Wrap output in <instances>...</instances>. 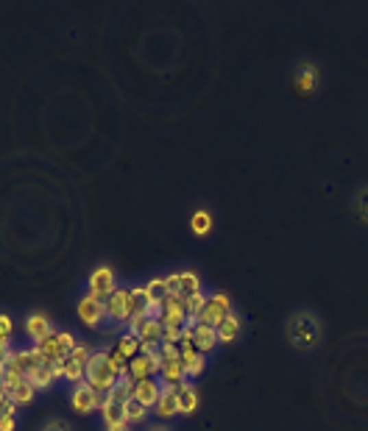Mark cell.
Wrapping results in <instances>:
<instances>
[{"mask_svg": "<svg viewBox=\"0 0 368 431\" xmlns=\"http://www.w3.org/2000/svg\"><path fill=\"white\" fill-rule=\"evenodd\" d=\"M162 339L165 342H182V328L179 326H165V331H162Z\"/></svg>", "mask_w": 368, "mask_h": 431, "instance_id": "37", "label": "cell"}, {"mask_svg": "<svg viewBox=\"0 0 368 431\" xmlns=\"http://www.w3.org/2000/svg\"><path fill=\"white\" fill-rule=\"evenodd\" d=\"M179 278H182V298L193 295V292H201V278H198L195 270H179Z\"/></svg>", "mask_w": 368, "mask_h": 431, "instance_id": "27", "label": "cell"}, {"mask_svg": "<svg viewBox=\"0 0 368 431\" xmlns=\"http://www.w3.org/2000/svg\"><path fill=\"white\" fill-rule=\"evenodd\" d=\"M315 86H318V67L312 62H302L296 67V73H293V90L302 98H307V95L315 92Z\"/></svg>", "mask_w": 368, "mask_h": 431, "instance_id": "10", "label": "cell"}, {"mask_svg": "<svg viewBox=\"0 0 368 431\" xmlns=\"http://www.w3.org/2000/svg\"><path fill=\"white\" fill-rule=\"evenodd\" d=\"M207 298H210V295L204 292V289H201V292H193V295H184V306H187V312H190V315H201V309L207 306Z\"/></svg>", "mask_w": 368, "mask_h": 431, "instance_id": "29", "label": "cell"}, {"mask_svg": "<svg viewBox=\"0 0 368 431\" xmlns=\"http://www.w3.org/2000/svg\"><path fill=\"white\" fill-rule=\"evenodd\" d=\"M106 431H129V426H106Z\"/></svg>", "mask_w": 368, "mask_h": 431, "instance_id": "43", "label": "cell"}, {"mask_svg": "<svg viewBox=\"0 0 368 431\" xmlns=\"http://www.w3.org/2000/svg\"><path fill=\"white\" fill-rule=\"evenodd\" d=\"M123 406H126V417H129V423H143V420L148 417V409H145L137 398H129Z\"/></svg>", "mask_w": 368, "mask_h": 431, "instance_id": "30", "label": "cell"}, {"mask_svg": "<svg viewBox=\"0 0 368 431\" xmlns=\"http://www.w3.org/2000/svg\"><path fill=\"white\" fill-rule=\"evenodd\" d=\"M12 404V398H9V393L3 390V387H0V415H3L6 412V406Z\"/></svg>", "mask_w": 368, "mask_h": 431, "instance_id": "39", "label": "cell"}, {"mask_svg": "<svg viewBox=\"0 0 368 431\" xmlns=\"http://www.w3.org/2000/svg\"><path fill=\"white\" fill-rule=\"evenodd\" d=\"M190 317L187 306H184V298L182 295H168L165 300H162V326H184Z\"/></svg>", "mask_w": 368, "mask_h": 431, "instance_id": "9", "label": "cell"}, {"mask_svg": "<svg viewBox=\"0 0 368 431\" xmlns=\"http://www.w3.org/2000/svg\"><path fill=\"white\" fill-rule=\"evenodd\" d=\"M14 428H17L14 415H0V431H14Z\"/></svg>", "mask_w": 368, "mask_h": 431, "instance_id": "38", "label": "cell"}, {"mask_svg": "<svg viewBox=\"0 0 368 431\" xmlns=\"http://www.w3.org/2000/svg\"><path fill=\"white\" fill-rule=\"evenodd\" d=\"M190 228H193V234L204 237V234H207V231L212 228V214H210L207 209L193 211V218H190Z\"/></svg>", "mask_w": 368, "mask_h": 431, "instance_id": "26", "label": "cell"}, {"mask_svg": "<svg viewBox=\"0 0 368 431\" xmlns=\"http://www.w3.org/2000/svg\"><path fill=\"white\" fill-rule=\"evenodd\" d=\"M165 284H168V295H182V278H179V273L165 276Z\"/></svg>", "mask_w": 368, "mask_h": 431, "instance_id": "36", "label": "cell"}, {"mask_svg": "<svg viewBox=\"0 0 368 431\" xmlns=\"http://www.w3.org/2000/svg\"><path fill=\"white\" fill-rule=\"evenodd\" d=\"M34 395H36V387L28 381V378H23L14 390L9 393V398H12V404H17V406H28V404H34Z\"/></svg>", "mask_w": 368, "mask_h": 431, "instance_id": "24", "label": "cell"}, {"mask_svg": "<svg viewBox=\"0 0 368 431\" xmlns=\"http://www.w3.org/2000/svg\"><path fill=\"white\" fill-rule=\"evenodd\" d=\"M0 326H3L9 334H12V328H14V323H12V317L6 315V312H0Z\"/></svg>", "mask_w": 368, "mask_h": 431, "instance_id": "40", "label": "cell"}, {"mask_svg": "<svg viewBox=\"0 0 368 431\" xmlns=\"http://www.w3.org/2000/svg\"><path fill=\"white\" fill-rule=\"evenodd\" d=\"M159 354H162V359H165V362H171V359H182L179 345H176V342H165V339L159 342Z\"/></svg>", "mask_w": 368, "mask_h": 431, "instance_id": "32", "label": "cell"}, {"mask_svg": "<svg viewBox=\"0 0 368 431\" xmlns=\"http://www.w3.org/2000/svg\"><path fill=\"white\" fill-rule=\"evenodd\" d=\"M184 381H187V367H184L182 359H171V362L162 365V370H159V384L162 387H179Z\"/></svg>", "mask_w": 368, "mask_h": 431, "instance_id": "15", "label": "cell"}, {"mask_svg": "<svg viewBox=\"0 0 368 431\" xmlns=\"http://www.w3.org/2000/svg\"><path fill=\"white\" fill-rule=\"evenodd\" d=\"M162 331H165V326H162V320H145L143 331H140V339L145 342H162Z\"/></svg>", "mask_w": 368, "mask_h": 431, "instance_id": "28", "label": "cell"}, {"mask_svg": "<svg viewBox=\"0 0 368 431\" xmlns=\"http://www.w3.org/2000/svg\"><path fill=\"white\" fill-rule=\"evenodd\" d=\"M23 378H25V376H23L17 367H12V365H9V367H6V373L0 376V387H3L6 393H12V390H14V387H17Z\"/></svg>", "mask_w": 368, "mask_h": 431, "instance_id": "31", "label": "cell"}, {"mask_svg": "<svg viewBox=\"0 0 368 431\" xmlns=\"http://www.w3.org/2000/svg\"><path fill=\"white\" fill-rule=\"evenodd\" d=\"M284 339L293 351L310 354L315 348H321L323 342V323L312 309H296L291 312V317L284 320Z\"/></svg>", "mask_w": 368, "mask_h": 431, "instance_id": "1", "label": "cell"}, {"mask_svg": "<svg viewBox=\"0 0 368 431\" xmlns=\"http://www.w3.org/2000/svg\"><path fill=\"white\" fill-rule=\"evenodd\" d=\"M151 431H168V428H162V426H156V428H151Z\"/></svg>", "mask_w": 368, "mask_h": 431, "instance_id": "44", "label": "cell"}, {"mask_svg": "<svg viewBox=\"0 0 368 431\" xmlns=\"http://www.w3.org/2000/svg\"><path fill=\"white\" fill-rule=\"evenodd\" d=\"M101 401H103V395L95 393L87 381L75 384V387H73V393H70V406H73L78 415H90V412L101 409Z\"/></svg>", "mask_w": 368, "mask_h": 431, "instance_id": "7", "label": "cell"}, {"mask_svg": "<svg viewBox=\"0 0 368 431\" xmlns=\"http://www.w3.org/2000/svg\"><path fill=\"white\" fill-rule=\"evenodd\" d=\"M193 345H195V348H198L204 356L212 354V351L218 348V331H215V326L198 323L195 331H193Z\"/></svg>", "mask_w": 368, "mask_h": 431, "instance_id": "13", "label": "cell"}, {"mask_svg": "<svg viewBox=\"0 0 368 431\" xmlns=\"http://www.w3.org/2000/svg\"><path fill=\"white\" fill-rule=\"evenodd\" d=\"M75 345H78V339H75L70 331H53L48 339L39 342L36 348L45 354L48 362H53V359H64V356H70Z\"/></svg>", "mask_w": 368, "mask_h": 431, "instance_id": "3", "label": "cell"}, {"mask_svg": "<svg viewBox=\"0 0 368 431\" xmlns=\"http://www.w3.org/2000/svg\"><path fill=\"white\" fill-rule=\"evenodd\" d=\"M226 315H232V300H229V295H226V292H215V295H210V298H207V306L201 309L198 320L218 328V323H221Z\"/></svg>", "mask_w": 368, "mask_h": 431, "instance_id": "8", "label": "cell"}, {"mask_svg": "<svg viewBox=\"0 0 368 431\" xmlns=\"http://www.w3.org/2000/svg\"><path fill=\"white\" fill-rule=\"evenodd\" d=\"M114 351H117L123 359H129V362H132V359L140 354V339H137L134 334L126 331V334H123V337L117 339V348H114Z\"/></svg>", "mask_w": 368, "mask_h": 431, "instance_id": "25", "label": "cell"}, {"mask_svg": "<svg viewBox=\"0 0 368 431\" xmlns=\"http://www.w3.org/2000/svg\"><path fill=\"white\" fill-rule=\"evenodd\" d=\"M23 326H25V334H28V339L34 345H39L42 339H48L53 334V323H51V317L45 312H31Z\"/></svg>", "mask_w": 368, "mask_h": 431, "instance_id": "11", "label": "cell"}, {"mask_svg": "<svg viewBox=\"0 0 368 431\" xmlns=\"http://www.w3.org/2000/svg\"><path fill=\"white\" fill-rule=\"evenodd\" d=\"M159 395H162V384H159V378H143V381H137V387H134V398H137L145 409H154V406L159 404Z\"/></svg>", "mask_w": 368, "mask_h": 431, "instance_id": "12", "label": "cell"}, {"mask_svg": "<svg viewBox=\"0 0 368 431\" xmlns=\"http://www.w3.org/2000/svg\"><path fill=\"white\" fill-rule=\"evenodd\" d=\"M145 312H140V315H134V317H129V323H126V331L129 334H134L137 339H140V331H143V326H145Z\"/></svg>", "mask_w": 368, "mask_h": 431, "instance_id": "34", "label": "cell"}, {"mask_svg": "<svg viewBox=\"0 0 368 431\" xmlns=\"http://www.w3.org/2000/svg\"><path fill=\"white\" fill-rule=\"evenodd\" d=\"M73 359H78V362H90V356H93V348H90V345H84V342H78L75 345V348H73V354H70Z\"/></svg>", "mask_w": 368, "mask_h": 431, "instance_id": "35", "label": "cell"}, {"mask_svg": "<svg viewBox=\"0 0 368 431\" xmlns=\"http://www.w3.org/2000/svg\"><path fill=\"white\" fill-rule=\"evenodd\" d=\"M75 312H78V320L84 323L87 328H98L103 320H106V309H103V300L93 298L90 292L78 295L75 300Z\"/></svg>", "mask_w": 368, "mask_h": 431, "instance_id": "5", "label": "cell"}, {"mask_svg": "<svg viewBox=\"0 0 368 431\" xmlns=\"http://www.w3.org/2000/svg\"><path fill=\"white\" fill-rule=\"evenodd\" d=\"M168 298V284H165V276H156L145 284V300L148 304H162V300ZM145 304V306H148Z\"/></svg>", "mask_w": 368, "mask_h": 431, "instance_id": "23", "label": "cell"}, {"mask_svg": "<svg viewBox=\"0 0 368 431\" xmlns=\"http://www.w3.org/2000/svg\"><path fill=\"white\" fill-rule=\"evenodd\" d=\"M352 214L360 226H368V184H363L357 192H354V200H352Z\"/></svg>", "mask_w": 368, "mask_h": 431, "instance_id": "20", "label": "cell"}, {"mask_svg": "<svg viewBox=\"0 0 368 431\" xmlns=\"http://www.w3.org/2000/svg\"><path fill=\"white\" fill-rule=\"evenodd\" d=\"M154 412L162 420L179 415V387H162V395H159V404L154 406Z\"/></svg>", "mask_w": 368, "mask_h": 431, "instance_id": "14", "label": "cell"}, {"mask_svg": "<svg viewBox=\"0 0 368 431\" xmlns=\"http://www.w3.org/2000/svg\"><path fill=\"white\" fill-rule=\"evenodd\" d=\"M117 289V281H114V270L109 265H98L90 270L87 276V292L98 300H106L112 292Z\"/></svg>", "mask_w": 368, "mask_h": 431, "instance_id": "4", "label": "cell"}, {"mask_svg": "<svg viewBox=\"0 0 368 431\" xmlns=\"http://www.w3.org/2000/svg\"><path fill=\"white\" fill-rule=\"evenodd\" d=\"M129 376H132L134 381L154 378V376H156V370H154V365H151V356H145V354H137V356L129 362Z\"/></svg>", "mask_w": 368, "mask_h": 431, "instance_id": "19", "label": "cell"}, {"mask_svg": "<svg viewBox=\"0 0 368 431\" xmlns=\"http://www.w3.org/2000/svg\"><path fill=\"white\" fill-rule=\"evenodd\" d=\"M204 367H207V356H204V354H195V359L187 365V378L201 376V373H204Z\"/></svg>", "mask_w": 368, "mask_h": 431, "instance_id": "33", "label": "cell"}, {"mask_svg": "<svg viewBox=\"0 0 368 431\" xmlns=\"http://www.w3.org/2000/svg\"><path fill=\"white\" fill-rule=\"evenodd\" d=\"M117 370H114V365H112V356H109V351H93V356H90V362H87V384L93 387L95 393H101V395H106L112 387L117 384Z\"/></svg>", "mask_w": 368, "mask_h": 431, "instance_id": "2", "label": "cell"}, {"mask_svg": "<svg viewBox=\"0 0 368 431\" xmlns=\"http://www.w3.org/2000/svg\"><path fill=\"white\" fill-rule=\"evenodd\" d=\"M62 378H64V381H70L73 387H75V384H81V381L87 378V365H84V362H78V359H73V356H67V359H64Z\"/></svg>", "mask_w": 368, "mask_h": 431, "instance_id": "22", "label": "cell"}, {"mask_svg": "<svg viewBox=\"0 0 368 431\" xmlns=\"http://www.w3.org/2000/svg\"><path fill=\"white\" fill-rule=\"evenodd\" d=\"M101 415H103V423L106 426H129V417H126V406L123 404H112V401H101Z\"/></svg>", "mask_w": 368, "mask_h": 431, "instance_id": "16", "label": "cell"}, {"mask_svg": "<svg viewBox=\"0 0 368 431\" xmlns=\"http://www.w3.org/2000/svg\"><path fill=\"white\" fill-rule=\"evenodd\" d=\"M12 342V334L3 328V326H0V345H9Z\"/></svg>", "mask_w": 368, "mask_h": 431, "instance_id": "42", "label": "cell"}, {"mask_svg": "<svg viewBox=\"0 0 368 431\" xmlns=\"http://www.w3.org/2000/svg\"><path fill=\"white\" fill-rule=\"evenodd\" d=\"M17 367L23 376H28L31 370H36V367H42V365H48V359H45V354L36 348V345H28V348H12V356H9V362H6V367Z\"/></svg>", "mask_w": 368, "mask_h": 431, "instance_id": "6", "label": "cell"}, {"mask_svg": "<svg viewBox=\"0 0 368 431\" xmlns=\"http://www.w3.org/2000/svg\"><path fill=\"white\" fill-rule=\"evenodd\" d=\"M34 387H36V393L39 390H48V387L56 381V373H53V365L48 362V365H42V367H36V370H31L28 376H25Z\"/></svg>", "mask_w": 368, "mask_h": 431, "instance_id": "21", "label": "cell"}, {"mask_svg": "<svg viewBox=\"0 0 368 431\" xmlns=\"http://www.w3.org/2000/svg\"><path fill=\"white\" fill-rule=\"evenodd\" d=\"M240 328H243V323H240V317L232 312V315H226L221 323H218V342H234L237 337H240Z\"/></svg>", "mask_w": 368, "mask_h": 431, "instance_id": "18", "label": "cell"}, {"mask_svg": "<svg viewBox=\"0 0 368 431\" xmlns=\"http://www.w3.org/2000/svg\"><path fill=\"white\" fill-rule=\"evenodd\" d=\"M45 431H70V428H67L62 420H53V423H48V426H45Z\"/></svg>", "mask_w": 368, "mask_h": 431, "instance_id": "41", "label": "cell"}, {"mask_svg": "<svg viewBox=\"0 0 368 431\" xmlns=\"http://www.w3.org/2000/svg\"><path fill=\"white\" fill-rule=\"evenodd\" d=\"M195 409H198V390L190 381L179 384V415H193Z\"/></svg>", "mask_w": 368, "mask_h": 431, "instance_id": "17", "label": "cell"}]
</instances>
